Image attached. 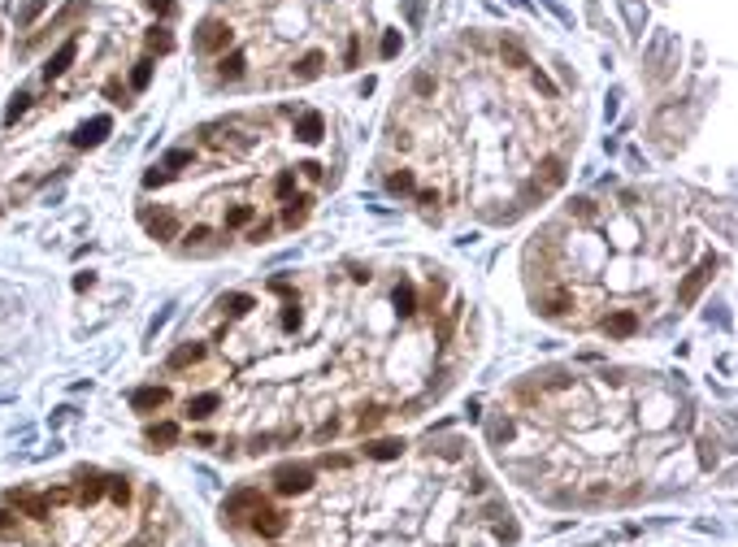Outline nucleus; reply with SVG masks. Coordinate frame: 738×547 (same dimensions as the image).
<instances>
[{"mask_svg": "<svg viewBox=\"0 0 738 547\" xmlns=\"http://www.w3.org/2000/svg\"><path fill=\"white\" fill-rule=\"evenodd\" d=\"M148 439H152V443H174V439H178V426H174V421L148 426Z\"/></svg>", "mask_w": 738, "mask_h": 547, "instance_id": "nucleus-9", "label": "nucleus"}, {"mask_svg": "<svg viewBox=\"0 0 738 547\" xmlns=\"http://www.w3.org/2000/svg\"><path fill=\"white\" fill-rule=\"evenodd\" d=\"M39 14H44V0H31V5L22 9V22H35Z\"/></svg>", "mask_w": 738, "mask_h": 547, "instance_id": "nucleus-15", "label": "nucleus"}, {"mask_svg": "<svg viewBox=\"0 0 738 547\" xmlns=\"http://www.w3.org/2000/svg\"><path fill=\"white\" fill-rule=\"evenodd\" d=\"M400 52V35L395 31H387V39H383V57H395Z\"/></svg>", "mask_w": 738, "mask_h": 547, "instance_id": "nucleus-14", "label": "nucleus"}, {"mask_svg": "<svg viewBox=\"0 0 738 547\" xmlns=\"http://www.w3.org/2000/svg\"><path fill=\"white\" fill-rule=\"evenodd\" d=\"M231 44H235L231 22H222V18H204L200 22V35H196V48L200 52H226Z\"/></svg>", "mask_w": 738, "mask_h": 547, "instance_id": "nucleus-2", "label": "nucleus"}, {"mask_svg": "<svg viewBox=\"0 0 738 547\" xmlns=\"http://www.w3.org/2000/svg\"><path fill=\"white\" fill-rule=\"evenodd\" d=\"M243 74H248V57H243V52H231V57L218 61V79L222 83H239Z\"/></svg>", "mask_w": 738, "mask_h": 547, "instance_id": "nucleus-6", "label": "nucleus"}, {"mask_svg": "<svg viewBox=\"0 0 738 547\" xmlns=\"http://www.w3.org/2000/svg\"><path fill=\"white\" fill-rule=\"evenodd\" d=\"M322 70H326V52H322V48H313V52H304V57L291 66V74H287V79H291V83H308V79H318Z\"/></svg>", "mask_w": 738, "mask_h": 547, "instance_id": "nucleus-3", "label": "nucleus"}, {"mask_svg": "<svg viewBox=\"0 0 738 547\" xmlns=\"http://www.w3.org/2000/svg\"><path fill=\"white\" fill-rule=\"evenodd\" d=\"M500 61H508V70H530V57L512 44V39H504L500 44Z\"/></svg>", "mask_w": 738, "mask_h": 547, "instance_id": "nucleus-8", "label": "nucleus"}, {"mask_svg": "<svg viewBox=\"0 0 738 547\" xmlns=\"http://www.w3.org/2000/svg\"><path fill=\"white\" fill-rule=\"evenodd\" d=\"M148 44H152L156 52H170V48H174V39H170V31H161V26H156V31L148 35Z\"/></svg>", "mask_w": 738, "mask_h": 547, "instance_id": "nucleus-11", "label": "nucleus"}, {"mask_svg": "<svg viewBox=\"0 0 738 547\" xmlns=\"http://www.w3.org/2000/svg\"><path fill=\"white\" fill-rule=\"evenodd\" d=\"M74 57H79V39H66V44L57 48V57H48V66H44V74H48V79H57V74H66Z\"/></svg>", "mask_w": 738, "mask_h": 547, "instance_id": "nucleus-5", "label": "nucleus"}, {"mask_svg": "<svg viewBox=\"0 0 738 547\" xmlns=\"http://www.w3.org/2000/svg\"><path fill=\"white\" fill-rule=\"evenodd\" d=\"M109 126H113L109 118H91V122H87V126L79 131V139H74V144H79V148H96V144H100L104 135H109Z\"/></svg>", "mask_w": 738, "mask_h": 547, "instance_id": "nucleus-7", "label": "nucleus"}, {"mask_svg": "<svg viewBox=\"0 0 738 547\" xmlns=\"http://www.w3.org/2000/svg\"><path fill=\"white\" fill-rule=\"evenodd\" d=\"M400 439L365 443L356 456L283 465L239 486L222 504V526L239 547H504L517 538L508 504L473 465L465 439L421 443L400 456V473L378 461Z\"/></svg>", "mask_w": 738, "mask_h": 547, "instance_id": "nucleus-1", "label": "nucleus"}, {"mask_svg": "<svg viewBox=\"0 0 738 547\" xmlns=\"http://www.w3.org/2000/svg\"><path fill=\"white\" fill-rule=\"evenodd\" d=\"M148 79H152V66H148V61H139V66H135V74H131V87H135V91H143V87H148Z\"/></svg>", "mask_w": 738, "mask_h": 547, "instance_id": "nucleus-12", "label": "nucleus"}, {"mask_svg": "<svg viewBox=\"0 0 738 547\" xmlns=\"http://www.w3.org/2000/svg\"><path fill=\"white\" fill-rule=\"evenodd\" d=\"M131 404H135L139 413H152V408H166V404H170V387H139V391L131 396Z\"/></svg>", "mask_w": 738, "mask_h": 547, "instance_id": "nucleus-4", "label": "nucleus"}, {"mask_svg": "<svg viewBox=\"0 0 738 547\" xmlns=\"http://www.w3.org/2000/svg\"><path fill=\"white\" fill-rule=\"evenodd\" d=\"M26 100H31L26 91H18V96H14V104H9V114H5V122H18V118L26 114Z\"/></svg>", "mask_w": 738, "mask_h": 547, "instance_id": "nucleus-13", "label": "nucleus"}, {"mask_svg": "<svg viewBox=\"0 0 738 547\" xmlns=\"http://www.w3.org/2000/svg\"><path fill=\"white\" fill-rule=\"evenodd\" d=\"M435 87H439V83H435L430 70H421V74L413 79V91H417V96H435Z\"/></svg>", "mask_w": 738, "mask_h": 547, "instance_id": "nucleus-10", "label": "nucleus"}, {"mask_svg": "<svg viewBox=\"0 0 738 547\" xmlns=\"http://www.w3.org/2000/svg\"><path fill=\"white\" fill-rule=\"evenodd\" d=\"M152 9L156 14H174V0H152Z\"/></svg>", "mask_w": 738, "mask_h": 547, "instance_id": "nucleus-16", "label": "nucleus"}]
</instances>
